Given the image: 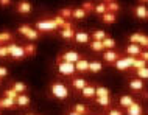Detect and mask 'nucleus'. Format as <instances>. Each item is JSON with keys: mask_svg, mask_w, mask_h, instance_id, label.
I'll return each instance as SVG.
<instances>
[{"mask_svg": "<svg viewBox=\"0 0 148 115\" xmlns=\"http://www.w3.org/2000/svg\"><path fill=\"white\" fill-rule=\"evenodd\" d=\"M51 95H53L55 98H58V100H66L67 97H69V90H67V87L62 84V82H53L51 84Z\"/></svg>", "mask_w": 148, "mask_h": 115, "instance_id": "f257e3e1", "label": "nucleus"}, {"mask_svg": "<svg viewBox=\"0 0 148 115\" xmlns=\"http://www.w3.org/2000/svg\"><path fill=\"white\" fill-rule=\"evenodd\" d=\"M6 48H8V54H10V56H13L14 59L25 58V50H23V47H21V45H16V44H8Z\"/></svg>", "mask_w": 148, "mask_h": 115, "instance_id": "f03ea898", "label": "nucleus"}, {"mask_svg": "<svg viewBox=\"0 0 148 115\" xmlns=\"http://www.w3.org/2000/svg\"><path fill=\"white\" fill-rule=\"evenodd\" d=\"M134 61H136V56H131V54H128L126 58H120L115 61V69L117 70H128L134 64Z\"/></svg>", "mask_w": 148, "mask_h": 115, "instance_id": "7ed1b4c3", "label": "nucleus"}, {"mask_svg": "<svg viewBox=\"0 0 148 115\" xmlns=\"http://www.w3.org/2000/svg\"><path fill=\"white\" fill-rule=\"evenodd\" d=\"M19 33L22 34V36H25L27 39H30V41H34V39L39 37V33L33 28H30L28 25H22L19 27Z\"/></svg>", "mask_w": 148, "mask_h": 115, "instance_id": "20e7f679", "label": "nucleus"}, {"mask_svg": "<svg viewBox=\"0 0 148 115\" xmlns=\"http://www.w3.org/2000/svg\"><path fill=\"white\" fill-rule=\"evenodd\" d=\"M79 58H81V56H79V53H77V51H67V53L61 54V56L56 59V62L59 64V62L66 61V62H72V64H75Z\"/></svg>", "mask_w": 148, "mask_h": 115, "instance_id": "39448f33", "label": "nucleus"}, {"mask_svg": "<svg viewBox=\"0 0 148 115\" xmlns=\"http://www.w3.org/2000/svg\"><path fill=\"white\" fill-rule=\"evenodd\" d=\"M59 67V73L64 75V76H70L72 73H75V64H72V62H66V61H62V62H59L58 64Z\"/></svg>", "mask_w": 148, "mask_h": 115, "instance_id": "423d86ee", "label": "nucleus"}, {"mask_svg": "<svg viewBox=\"0 0 148 115\" xmlns=\"http://www.w3.org/2000/svg\"><path fill=\"white\" fill-rule=\"evenodd\" d=\"M38 30H41V31H50V30H56L58 27L55 25V22L51 20H41V22H38Z\"/></svg>", "mask_w": 148, "mask_h": 115, "instance_id": "0eeeda50", "label": "nucleus"}, {"mask_svg": "<svg viewBox=\"0 0 148 115\" xmlns=\"http://www.w3.org/2000/svg\"><path fill=\"white\" fill-rule=\"evenodd\" d=\"M134 14L142 20H148V8L145 5H137L134 8Z\"/></svg>", "mask_w": 148, "mask_h": 115, "instance_id": "6e6552de", "label": "nucleus"}, {"mask_svg": "<svg viewBox=\"0 0 148 115\" xmlns=\"http://www.w3.org/2000/svg\"><path fill=\"white\" fill-rule=\"evenodd\" d=\"M16 10H17V13H21V14H28V13H31V3L22 0V2L17 3Z\"/></svg>", "mask_w": 148, "mask_h": 115, "instance_id": "1a4fd4ad", "label": "nucleus"}, {"mask_svg": "<svg viewBox=\"0 0 148 115\" xmlns=\"http://www.w3.org/2000/svg\"><path fill=\"white\" fill-rule=\"evenodd\" d=\"M103 59H105L106 64H112V62H115L117 59H120V54L115 53V51H112V50H109V51H105Z\"/></svg>", "mask_w": 148, "mask_h": 115, "instance_id": "9d476101", "label": "nucleus"}, {"mask_svg": "<svg viewBox=\"0 0 148 115\" xmlns=\"http://www.w3.org/2000/svg\"><path fill=\"white\" fill-rule=\"evenodd\" d=\"M89 70V62L86 59H78L75 62V72H79V73H84Z\"/></svg>", "mask_w": 148, "mask_h": 115, "instance_id": "9b49d317", "label": "nucleus"}, {"mask_svg": "<svg viewBox=\"0 0 148 115\" xmlns=\"http://www.w3.org/2000/svg\"><path fill=\"white\" fill-rule=\"evenodd\" d=\"M16 101L11 100V98H0V109H14L16 108Z\"/></svg>", "mask_w": 148, "mask_h": 115, "instance_id": "f8f14e48", "label": "nucleus"}, {"mask_svg": "<svg viewBox=\"0 0 148 115\" xmlns=\"http://www.w3.org/2000/svg\"><path fill=\"white\" fill-rule=\"evenodd\" d=\"M140 51H142V47L139 44H131V45L126 47V53L131 54V56H137V54H140Z\"/></svg>", "mask_w": 148, "mask_h": 115, "instance_id": "ddd939ff", "label": "nucleus"}, {"mask_svg": "<svg viewBox=\"0 0 148 115\" xmlns=\"http://www.w3.org/2000/svg\"><path fill=\"white\" fill-rule=\"evenodd\" d=\"M73 39L78 44H87V42H89V34H87L86 31H78V33H75Z\"/></svg>", "mask_w": 148, "mask_h": 115, "instance_id": "4468645a", "label": "nucleus"}, {"mask_svg": "<svg viewBox=\"0 0 148 115\" xmlns=\"http://www.w3.org/2000/svg\"><path fill=\"white\" fill-rule=\"evenodd\" d=\"M16 104L21 106V108L28 106V104H30V97H28V95H25V93H19L17 100H16Z\"/></svg>", "mask_w": 148, "mask_h": 115, "instance_id": "2eb2a0df", "label": "nucleus"}, {"mask_svg": "<svg viewBox=\"0 0 148 115\" xmlns=\"http://www.w3.org/2000/svg\"><path fill=\"white\" fill-rule=\"evenodd\" d=\"M126 114H128V115H140V114H142L140 104H137V103H133L131 106H128Z\"/></svg>", "mask_w": 148, "mask_h": 115, "instance_id": "dca6fc26", "label": "nucleus"}, {"mask_svg": "<svg viewBox=\"0 0 148 115\" xmlns=\"http://www.w3.org/2000/svg\"><path fill=\"white\" fill-rule=\"evenodd\" d=\"M72 17L77 19V20H83V19L86 17V11L83 10V8H75V10L72 11Z\"/></svg>", "mask_w": 148, "mask_h": 115, "instance_id": "f3484780", "label": "nucleus"}, {"mask_svg": "<svg viewBox=\"0 0 148 115\" xmlns=\"http://www.w3.org/2000/svg\"><path fill=\"white\" fill-rule=\"evenodd\" d=\"M103 70V64L98 61H94V62H89V72L92 73H98Z\"/></svg>", "mask_w": 148, "mask_h": 115, "instance_id": "a211bd4d", "label": "nucleus"}, {"mask_svg": "<svg viewBox=\"0 0 148 115\" xmlns=\"http://www.w3.org/2000/svg\"><path fill=\"white\" fill-rule=\"evenodd\" d=\"M23 50H25V56H34L36 54V45L34 44H25V47H23Z\"/></svg>", "mask_w": 148, "mask_h": 115, "instance_id": "6ab92c4d", "label": "nucleus"}, {"mask_svg": "<svg viewBox=\"0 0 148 115\" xmlns=\"http://www.w3.org/2000/svg\"><path fill=\"white\" fill-rule=\"evenodd\" d=\"M72 86H73L75 89H78V90H83L87 84H86V81L83 78H75L73 81H72Z\"/></svg>", "mask_w": 148, "mask_h": 115, "instance_id": "aec40b11", "label": "nucleus"}, {"mask_svg": "<svg viewBox=\"0 0 148 115\" xmlns=\"http://www.w3.org/2000/svg\"><path fill=\"white\" fill-rule=\"evenodd\" d=\"M83 97L86 98H94L95 97V87L94 86H86L83 89Z\"/></svg>", "mask_w": 148, "mask_h": 115, "instance_id": "412c9836", "label": "nucleus"}, {"mask_svg": "<svg viewBox=\"0 0 148 115\" xmlns=\"http://www.w3.org/2000/svg\"><path fill=\"white\" fill-rule=\"evenodd\" d=\"M101 17H103V22H105V23H114V22H117L115 14H114V13H109V11H108V13H105Z\"/></svg>", "mask_w": 148, "mask_h": 115, "instance_id": "4be33fe9", "label": "nucleus"}, {"mask_svg": "<svg viewBox=\"0 0 148 115\" xmlns=\"http://www.w3.org/2000/svg\"><path fill=\"white\" fill-rule=\"evenodd\" d=\"M130 87L133 90H142L143 89V82L140 79H133V81H130Z\"/></svg>", "mask_w": 148, "mask_h": 115, "instance_id": "5701e85b", "label": "nucleus"}, {"mask_svg": "<svg viewBox=\"0 0 148 115\" xmlns=\"http://www.w3.org/2000/svg\"><path fill=\"white\" fill-rule=\"evenodd\" d=\"M92 37H94V41H103V39H106V33L103 30H97L92 33Z\"/></svg>", "mask_w": 148, "mask_h": 115, "instance_id": "b1692460", "label": "nucleus"}, {"mask_svg": "<svg viewBox=\"0 0 148 115\" xmlns=\"http://www.w3.org/2000/svg\"><path fill=\"white\" fill-rule=\"evenodd\" d=\"M133 103L134 101H133V98H131L130 95H123V97L120 98V104H122L123 108H128V106H131Z\"/></svg>", "mask_w": 148, "mask_h": 115, "instance_id": "393cba45", "label": "nucleus"}, {"mask_svg": "<svg viewBox=\"0 0 148 115\" xmlns=\"http://www.w3.org/2000/svg\"><path fill=\"white\" fill-rule=\"evenodd\" d=\"M11 39H13V34H11V33H8V31L0 33V45H3L5 42H10Z\"/></svg>", "mask_w": 148, "mask_h": 115, "instance_id": "a878e982", "label": "nucleus"}, {"mask_svg": "<svg viewBox=\"0 0 148 115\" xmlns=\"http://www.w3.org/2000/svg\"><path fill=\"white\" fill-rule=\"evenodd\" d=\"M95 95L97 97H109V89H106V87H95Z\"/></svg>", "mask_w": 148, "mask_h": 115, "instance_id": "bb28decb", "label": "nucleus"}, {"mask_svg": "<svg viewBox=\"0 0 148 115\" xmlns=\"http://www.w3.org/2000/svg\"><path fill=\"white\" fill-rule=\"evenodd\" d=\"M103 47H105V48H109V50H112L114 47H115V41L112 37H106V39H103Z\"/></svg>", "mask_w": 148, "mask_h": 115, "instance_id": "cd10ccee", "label": "nucleus"}, {"mask_svg": "<svg viewBox=\"0 0 148 115\" xmlns=\"http://www.w3.org/2000/svg\"><path fill=\"white\" fill-rule=\"evenodd\" d=\"M3 95H5L6 98H11V100H14V101L17 100V97H19V93L16 92L14 89H6L5 92H3Z\"/></svg>", "mask_w": 148, "mask_h": 115, "instance_id": "c85d7f7f", "label": "nucleus"}, {"mask_svg": "<svg viewBox=\"0 0 148 115\" xmlns=\"http://www.w3.org/2000/svg\"><path fill=\"white\" fill-rule=\"evenodd\" d=\"M73 112L79 114V115H84V114H87V108L84 104H75L73 106Z\"/></svg>", "mask_w": 148, "mask_h": 115, "instance_id": "c756f323", "label": "nucleus"}, {"mask_svg": "<svg viewBox=\"0 0 148 115\" xmlns=\"http://www.w3.org/2000/svg\"><path fill=\"white\" fill-rule=\"evenodd\" d=\"M13 89H14L17 93H25V90H27V86L23 84V82L17 81V82H14V87H13Z\"/></svg>", "mask_w": 148, "mask_h": 115, "instance_id": "7c9ffc66", "label": "nucleus"}, {"mask_svg": "<svg viewBox=\"0 0 148 115\" xmlns=\"http://www.w3.org/2000/svg\"><path fill=\"white\" fill-rule=\"evenodd\" d=\"M61 36H62V39H73V37H75V31L72 30V28L62 30V31H61Z\"/></svg>", "mask_w": 148, "mask_h": 115, "instance_id": "2f4dec72", "label": "nucleus"}, {"mask_svg": "<svg viewBox=\"0 0 148 115\" xmlns=\"http://www.w3.org/2000/svg\"><path fill=\"white\" fill-rule=\"evenodd\" d=\"M90 48L94 50V51H101V50H105V47H103V42L101 41H94L90 44Z\"/></svg>", "mask_w": 148, "mask_h": 115, "instance_id": "473e14b6", "label": "nucleus"}, {"mask_svg": "<svg viewBox=\"0 0 148 115\" xmlns=\"http://www.w3.org/2000/svg\"><path fill=\"white\" fill-rule=\"evenodd\" d=\"M59 16H61L62 19H66V20H67V19L72 17V10H70V8H62V10L59 11Z\"/></svg>", "mask_w": 148, "mask_h": 115, "instance_id": "72a5a7b5", "label": "nucleus"}, {"mask_svg": "<svg viewBox=\"0 0 148 115\" xmlns=\"http://www.w3.org/2000/svg\"><path fill=\"white\" fill-rule=\"evenodd\" d=\"M81 8L86 11V14H89V13H92V11L95 10V5H94L92 2H84V3H83V6H81Z\"/></svg>", "mask_w": 148, "mask_h": 115, "instance_id": "f704fd0d", "label": "nucleus"}, {"mask_svg": "<svg viewBox=\"0 0 148 115\" xmlns=\"http://www.w3.org/2000/svg\"><path fill=\"white\" fill-rule=\"evenodd\" d=\"M95 13H97V14H105V13H108V8H106V5H105V3H98V5L97 6H95Z\"/></svg>", "mask_w": 148, "mask_h": 115, "instance_id": "c9c22d12", "label": "nucleus"}, {"mask_svg": "<svg viewBox=\"0 0 148 115\" xmlns=\"http://www.w3.org/2000/svg\"><path fill=\"white\" fill-rule=\"evenodd\" d=\"M106 8H108V11H109V13H114V14L120 10L119 3H115V2H109V5H106Z\"/></svg>", "mask_w": 148, "mask_h": 115, "instance_id": "e433bc0d", "label": "nucleus"}, {"mask_svg": "<svg viewBox=\"0 0 148 115\" xmlns=\"http://www.w3.org/2000/svg\"><path fill=\"white\" fill-rule=\"evenodd\" d=\"M97 103L100 106H109L111 100H109V97H97Z\"/></svg>", "mask_w": 148, "mask_h": 115, "instance_id": "4c0bfd02", "label": "nucleus"}, {"mask_svg": "<svg viewBox=\"0 0 148 115\" xmlns=\"http://www.w3.org/2000/svg\"><path fill=\"white\" fill-rule=\"evenodd\" d=\"M137 76L140 79H148V67H143V69L137 70Z\"/></svg>", "mask_w": 148, "mask_h": 115, "instance_id": "58836bf2", "label": "nucleus"}, {"mask_svg": "<svg viewBox=\"0 0 148 115\" xmlns=\"http://www.w3.org/2000/svg\"><path fill=\"white\" fill-rule=\"evenodd\" d=\"M51 20L55 22V25H56V27H64V23H66V19H62L61 16H56V17H53Z\"/></svg>", "mask_w": 148, "mask_h": 115, "instance_id": "ea45409f", "label": "nucleus"}, {"mask_svg": "<svg viewBox=\"0 0 148 115\" xmlns=\"http://www.w3.org/2000/svg\"><path fill=\"white\" fill-rule=\"evenodd\" d=\"M142 36H143V34L142 33H134V34H131V44H139V41H140V39H142Z\"/></svg>", "mask_w": 148, "mask_h": 115, "instance_id": "a19ab883", "label": "nucleus"}, {"mask_svg": "<svg viewBox=\"0 0 148 115\" xmlns=\"http://www.w3.org/2000/svg\"><path fill=\"white\" fill-rule=\"evenodd\" d=\"M10 54H8V48H6V45H0V59H5L8 58Z\"/></svg>", "mask_w": 148, "mask_h": 115, "instance_id": "79ce46f5", "label": "nucleus"}, {"mask_svg": "<svg viewBox=\"0 0 148 115\" xmlns=\"http://www.w3.org/2000/svg\"><path fill=\"white\" fill-rule=\"evenodd\" d=\"M145 62H147V61H143V59H136L133 65L139 70V69H143V67H145Z\"/></svg>", "mask_w": 148, "mask_h": 115, "instance_id": "37998d69", "label": "nucleus"}, {"mask_svg": "<svg viewBox=\"0 0 148 115\" xmlns=\"http://www.w3.org/2000/svg\"><path fill=\"white\" fill-rule=\"evenodd\" d=\"M139 45H140V47H147V48H148V36H145V34H143L142 39L139 41Z\"/></svg>", "mask_w": 148, "mask_h": 115, "instance_id": "c03bdc74", "label": "nucleus"}, {"mask_svg": "<svg viewBox=\"0 0 148 115\" xmlns=\"http://www.w3.org/2000/svg\"><path fill=\"white\" fill-rule=\"evenodd\" d=\"M11 5V0H0V8H6Z\"/></svg>", "mask_w": 148, "mask_h": 115, "instance_id": "a18cd8bd", "label": "nucleus"}, {"mask_svg": "<svg viewBox=\"0 0 148 115\" xmlns=\"http://www.w3.org/2000/svg\"><path fill=\"white\" fill-rule=\"evenodd\" d=\"M109 115H123V112H122V110H119V109H112L109 112Z\"/></svg>", "mask_w": 148, "mask_h": 115, "instance_id": "49530a36", "label": "nucleus"}, {"mask_svg": "<svg viewBox=\"0 0 148 115\" xmlns=\"http://www.w3.org/2000/svg\"><path fill=\"white\" fill-rule=\"evenodd\" d=\"M143 61H148V51H140V54H139Z\"/></svg>", "mask_w": 148, "mask_h": 115, "instance_id": "de8ad7c7", "label": "nucleus"}, {"mask_svg": "<svg viewBox=\"0 0 148 115\" xmlns=\"http://www.w3.org/2000/svg\"><path fill=\"white\" fill-rule=\"evenodd\" d=\"M6 75H8V70L5 69V67H0V78H2V76H6Z\"/></svg>", "mask_w": 148, "mask_h": 115, "instance_id": "09e8293b", "label": "nucleus"}, {"mask_svg": "<svg viewBox=\"0 0 148 115\" xmlns=\"http://www.w3.org/2000/svg\"><path fill=\"white\" fill-rule=\"evenodd\" d=\"M69 28H72V23L66 22V23H64V27H62V30H69Z\"/></svg>", "mask_w": 148, "mask_h": 115, "instance_id": "8fccbe9b", "label": "nucleus"}, {"mask_svg": "<svg viewBox=\"0 0 148 115\" xmlns=\"http://www.w3.org/2000/svg\"><path fill=\"white\" fill-rule=\"evenodd\" d=\"M140 2H143V3H148V0H140Z\"/></svg>", "mask_w": 148, "mask_h": 115, "instance_id": "3c124183", "label": "nucleus"}, {"mask_svg": "<svg viewBox=\"0 0 148 115\" xmlns=\"http://www.w3.org/2000/svg\"><path fill=\"white\" fill-rule=\"evenodd\" d=\"M70 115H79V114H75V112H72V114H70Z\"/></svg>", "mask_w": 148, "mask_h": 115, "instance_id": "603ef678", "label": "nucleus"}, {"mask_svg": "<svg viewBox=\"0 0 148 115\" xmlns=\"http://www.w3.org/2000/svg\"><path fill=\"white\" fill-rule=\"evenodd\" d=\"M108 2H114V0H108Z\"/></svg>", "mask_w": 148, "mask_h": 115, "instance_id": "864d4df0", "label": "nucleus"}, {"mask_svg": "<svg viewBox=\"0 0 148 115\" xmlns=\"http://www.w3.org/2000/svg\"><path fill=\"white\" fill-rule=\"evenodd\" d=\"M0 115H2V114H0Z\"/></svg>", "mask_w": 148, "mask_h": 115, "instance_id": "5fc2aeb1", "label": "nucleus"}, {"mask_svg": "<svg viewBox=\"0 0 148 115\" xmlns=\"http://www.w3.org/2000/svg\"><path fill=\"white\" fill-rule=\"evenodd\" d=\"M140 115H142V114H140Z\"/></svg>", "mask_w": 148, "mask_h": 115, "instance_id": "6e6d98bb", "label": "nucleus"}]
</instances>
